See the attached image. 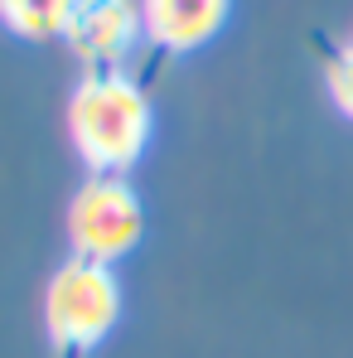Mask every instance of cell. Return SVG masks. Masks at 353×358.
Here are the masks:
<instances>
[{"label":"cell","mask_w":353,"mask_h":358,"mask_svg":"<svg viewBox=\"0 0 353 358\" xmlns=\"http://www.w3.org/2000/svg\"><path fill=\"white\" fill-rule=\"evenodd\" d=\"M145 20L136 0H78L73 20L63 29L68 49L87 63V73H107L131 59V49L141 44Z\"/></svg>","instance_id":"obj_4"},{"label":"cell","mask_w":353,"mask_h":358,"mask_svg":"<svg viewBox=\"0 0 353 358\" xmlns=\"http://www.w3.org/2000/svg\"><path fill=\"white\" fill-rule=\"evenodd\" d=\"M233 0H141L145 39L165 54H194L228 24Z\"/></svg>","instance_id":"obj_5"},{"label":"cell","mask_w":353,"mask_h":358,"mask_svg":"<svg viewBox=\"0 0 353 358\" xmlns=\"http://www.w3.org/2000/svg\"><path fill=\"white\" fill-rule=\"evenodd\" d=\"M73 5L78 0H0V24L20 39H63L68 20H73Z\"/></svg>","instance_id":"obj_6"},{"label":"cell","mask_w":353,"mask_h":358,"mask_svg":"<svg viewBox=\"0 0 353 358\" xmlns=\"http://www.w3.org/2000/svg\"><path fill=\"white\" fill-rule=\"evenodd\" d=\"M68 238L78 257L121 262L145 238V203L126 175H92L68 203Z\"/></svg>","instance_id":"obj_3"},{"label":"cell","mask_w":353,"mask_h":358,"mask_svg":"<svg viewBox=\"0 0 353 358\" xmlns=\"http://www.w3.org/2000/svg\"><path fill=\"white\" fill-rule=\"evenodd\" d=\"M150 97L121 68L87 73L68 97V131L73 150L92 175H131L150 150Z\"/></svg>","instance_id":"obj_1"},{"label":"cell","mask_w":353,"mask_h":358,"mask_svg":"<svg viewBox=\"0 0 353 358\" xmlns=\"http://www.w3.org/2000/svg\"><path fill=\"white\" fill-rule=\"evenodd\" d=\"M121 324V281L107 262L68 257L44 286V334L63 354L97 349Z\"/></svg>","instance_id":"obj_2"},{"label":"cell","mask_w":353,"mask_h":358,"mask_svg":"<svg viewBox=\"0 0 353 358\" xmlns=\"http://www.w3.org/2000/svg\"><path fill=\"white\" fill-rule=\"evenodd\" d=\"M324 87H329V102L339 107V117L353 121V49L334 54L324 68Z\"/></svg>","instance_id":"obj_7"}]
</instances>
